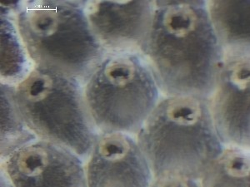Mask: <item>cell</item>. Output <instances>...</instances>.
Listing matches in <instances>:
<instances>
[{
	"label": "cell",
	"mask_w": 250,
	"mask_h": 187,
	"mask_svg": "<svg viewBox=\"0 0 250 187\" xmlns=\"http://www.w3.org/2000/svg\"><path fill=\"white\" fill-rule=\"evenodd\" d=\"M150 29L140 54L165 96H193L209 101L225 49L205 1H154Z\"/></svg>",
	"instance_id": "cell-1"
},
{
	"label": "cell",
	"mask_w": 250,
	"mask_h": 187,
	"mask_svg": "<svg viewBox=\"0 0 250 187\" xmlns=\"http://www.w3.org/2000/svg\"><path fill=\"white\" fill-rule=\"evenodd\" d=\"M148 161L153 187L201 186L225 145L213 124L208 101L166 96L137 134Z\"/></svg>",
	"instance_id": "cell-2"
},
{
	"label": "cell",
	"mask_w": 250,
	"mask_h": 187,
	"mask_svg": "<svg viewBox=\"0 0 250 187\" xmlns=\"http://www.w3.org/2000/svg\"><path fill=\"white\" fill-rule=\"evenodd\" d=\"M83 3L26 2L16 24L35 65L73 77L83 86L107 52L95 37Z\"/></svg>",
	"instance_id": "cell-3"
},
{
	"label": "cell",
	"mask_w": 250,
	"mask_h": 187,
	"mask_svg": "<svg viewBox=\"0 0 250 187\" xmlns=\"http://www.w3.org/2000/svg\"><path fill=\"white\" fill-rule=\"evenodd\" d=\"M15 98L26 124L40 139L87 160L100 132L80 81L36 66L18 83Z\"/></svg>",
	"instance_id": "cell-4"
},
{
	"label": "cell",
	"mask_w": 250,
	"mask_h": 187,
	"mask_svg": "<svg viewBox=\"0 0 250 187\" xmlns=\"http://www.w3.org/2000/svg\"><path fill=\"white\" fill-rule=\"evenodd\" d=\"M100 133H139L159 102V86L140 53H108L83 84Z\"/></svg>",
	"instance_id": "cell-5"
},
{
	"label": "cell",
	"mask_w": 250,
	"mask_h": 187,
	"mask_svg": "<svg viewBox=\"0 0 250 187\" xmlns=\"http://www.w3.org/2000/svg\"><path fill=\"white\" fill-rule=\"evenodd\" d=\"M250 52L225 51L216 87L208 101L224 145L250 150Z\"/></svg>",
	"instance_id": "cell-6"
},
{
	"label": "cell",
	"mask_w": 250,
	"mask_h": 187,
	"mask_svg": "<svg viewBox=\"0 0 250 187\" xmlns=\"http://www.w3.org/2000/svg\"><path fill=\"white\" fill-rule=\"evenodd\" d=\"M2 170L15 187H88L82 159L44 140L13 151L2 162Z\"/></svg>",
	"instance_id": "cell-7"
},
{
	"label": "cell",
	"mask_w": 250,
	"mask_h": 187,
	"mask_svg": "<svg viewBox=\"0 0 250 187\" xmlns=\"http://www.w3.org/2000/svg\"><path fill=\"white\" fill-rule=\"evenodd\" d=\"M85 162L88 187H148L153 183L148 161L130 134H99Z\"/></svg>",
	"instance_id": "cell-8"
},
{
	"label": "cell",
	"mask_w": 250,
	"mask_h": 187,
	"mask_svg": "<svg viewBox=\"0 0 250 187\" xmlns=\"http://www.w3.org/2000/svg\"><path fill=\"white\" fill-rule=\"evenodd\" d=\"M89 25L108 53H140L154 11L151 1H83Z\"/></svg>",
	"instance_id": "cell-9"
},
{
	"label": "cell",
	"mask_w": 250,
	"mask_h": 187,
	"mask_svg": "<svg viewBox=\"0 0 250 187\" xmlns=\"http://www.w3.org/2000/svg\"><path fill=\"white\" fill-rule=\"evenodd\" d=\"M207 9L225 51L250 52V1H208Z\"/></svg>",
	"instance_id": "cell-10"
},
{
	"label": "cell",
	"mask_w": 250,
	"mask_h": 187,
	"mask_svg": "<svg viewBox=\"0 0 250 187\" xmlns=\"http://www.w3.org/2000/svg\"><path fill=\"white\" fill-rule=\"evenodd\" d=\"M200 183L203 187H250V150L225 145Z\"/></svg>",
	"instance_id": "cell-11"
},
{
	"label": "cell",
	"mask_w": 250,
	"mask_h": 187,
	"mask_svg": "<svg viewBox=\"0 0 250 187\" xmlns=\"http://www.w3.org/2000/svg\"><path fill=\"white\" fill-rule=\"evenodd\" d=\"M0 31L1 82L14 85L20 83L33 70L30 57L11 18L1 15Z\"/></svg>",
	"instance_id": "cell-12"
},
{
	"label": "cell",
	"mask_w": 250,
	"mask_h": 187,
	"mask_svg": "<svg viewBox=\"0 0 250 187\" xmlns=\"http://www.w3.org/2000/svg\"><path fill=\"white\" fill-rule=\"evenodd\" d=\"M35 139L18 107L15 86L1 82V158Z\"/></svg>",
	"instance_id": "cell-13"
}]
</instances>
